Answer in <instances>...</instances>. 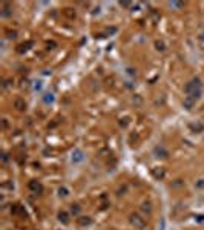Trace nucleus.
Wrapping results in <instances>:
<instances>
[{
    "instance_id": "obj_8",
    "label": "nucleus",
    "mask_w": 204,
    "mask_h": 230,
    "mask_svg": "<svg viewBox=\"0 0 204 230\" xmlns=\"http://www.w3.org/2000/svg\"><path fill=\"white\" fill-rule=\"evenodd\" d=\"M58 219H60L63 224H68V223H69V215L66 212H60L58 213Z\"/></svg>"
},
{
    "instance_id": "obj_7",
    "label": "nucleus",
    "mask_w": 204,
    "mask_h": 230,
    "mask_svg": "<svg viewBox=\"0 0 204 230\" xmlns=\"http://www.w3.org/2000/svg\"><path fill=\"white\" fill-rule=\"evenodd\" d=\"M183 105H184L186 109H192V107H193V105H195V100H193V98H190V97H186V98H184V103H183Z\"/></svg>"
},
{
    "instance_id": "obj_11",
    "label": "nucleus",
    "mask_w": 204,
    "mask_h": 230,
    "mask_svg": "<svg viewBox=\"0 0 204 230\" xmlns=\"http://www.w3.org/2000/svg\"><path fill=\"white\" fill-rule=\"evenodd\" d=\"M29 45H32V42H28V43H23V45H20V48H17V51H19L20 54L23 52V51H28Z\"/></svg>"
},
{
    "instance_id": "obj_12",
    "label": "nucleus",
    "mask_w": 204,
    "mask_h": 230,
    "mask_svg": "<svg viewBox=\"0 0 204 230\" xmlns=\"http://www.w3.org/2000/svg\"><path fill=\"white\" fill-rule=\"evenodd\" d=\"M3 8H5V9L2 11V16H3V17H8V16L11 14V11L8 9V8H9V3H3Z\"/></svg>"
},
{
    "instance_id": "obj_2",
    "label": "nucleus",
    "mask_w": 204,
    "mask_h": 230,
    "mask_svg": "<svg viewBox=\"0 0 204 230\" xmlns=\"http://www.w3.org/2000/svg\"><path fill=\"white\" fill-rule=\"evenodd\" d=\"M129 221H130V224H132L137 230H144L146 229V219H144L141 215H138V213H132V215L129 216Z\"/></svg>"
},
{
    "instance_id": "obj_15",
    "label": "nucleus",
    "mask_w": 204,
    "mask_h": 230,
    "mask_svg": "<svg viewBox=\"0 0 204 230\" xmlns=\"http://www.w3.org/2000/svg\"><path fill=\"white\" fill-rule=\"evenodd\" d=\"M190 127H192L193 130H203L204 129L203 124H190Z\"/></svg>"
},
{
    "instance_id": "obj_13",
    "label": "nucleus",
    "mask_w": 204,
    "mask_h": 230,
    "mask_svg": "<svg viewBox=\"0 0 204 230\" xmlns=\"http://www.w3.org/2000/svg\"><path fill=\"white\" fill-rule=\"evenodd\" d=\"M16 107H17L19 110H23V109L26 107V105H25L23 100H16Z\"/></svg>"
},
{
    "instance_id": "obj_17",
    "label": "nucleus",
    "mask_w": 204,
    "mask_h": 230,
    "mask_svg": "<svg viewBox=\"0 0 204 230\" xmlns=\"http://www.w3.org/2000/svg\"><path fill=\"white\" fill-rule=\"evenodd\" d=\"M71 212L74 213V215H78V212H80V207H78L77 204H72V207H71Z\"/></svg>"
},
{
    "instance_id": "obj_16",
    "label": "nucleus",
    "mask_w": 204,
    "mask_h": 230,
    "mask_svg": "<svg viewBox=\"0 0 204 230\" xmlns=\"http://www.w3.org/2000/svg\"><path fill=\"white\" fill-rule=\"evenodd\" d=\"M74 159H75V161H81V159H83V154H81L80 150H77V152H75Z\"/></svg>"
},
{
    "instance_id": "obj_3",
    "label": "nucleus",
    "mask_w": 204,
    "mask_h": 230,
    "mask_svg": "<svg viewBox=\"0 0 204 230\" xmlns=\"http://www.w3.org/2000/svg\"><path fill=\"white\" fill-rule=\"evenodd\" d=\"M29 190L38 195L43 192V186L40 184V181H29Z\"/></svg>"
},
{
    "instance_id": "obj_4",
    "label": "nucleus",
    "mask_w": 204,
    "mask_h": 230,
    "mask_svg": "<svg viewBox=\"0 0 204 230\" xmlns=\"http://www.w3.org/2000/svg\"><path fill=\"white\" fill-rule=\"evenodd\" d=\"M153 154H155L157 158H167V157H169V152H167L163 146H157V147L153 149Z\"/></svg>"
},
{
    "instance_id": "obj_19",
    "label": "nucleus",
    "mask_w": 204,
    "mask_h": 230,
    "mask_svg": "<svg viewBox=\"0 0 204 230\" xmlns=\"http://www.w3.org/2000/svg\"><path fill=\"white\" fill-rule=\"evenodd\" d=\"M197 221H198V223H204V215H200V216H197Z\"/></svg>"
},
{
    "instance_id": "obj_5",
    "label": "nucleus",
    "mask_w": 204,
    "mask_h": 230,
    "mask_svg": "<svg viewBox=\"0 0 204 230\" xmlns=\"http://www.w3.org/2000/svg\"><path fill=\"white\" fill-rule=\"evenodd\" d=\"M152 175L157 179H161V178H164V169L163 167H155V169H152Z\"/></svg>"
},
{
    "instance_id": "obj_10",
    "label": "nucleus",
    "mask_w": 204,
    "mask_h": 230,
    "mask_svg": "<svg viewBox=\"0 0 204 230\" xmlns=\"http://www.w3.org/2000/svg\"><path fill=\"white\" fill-rule=\"evenodd\" d=\"M65 16L69 17V18H74L75 17V11L72 9V8H66V9H65Z\"/></svg>"
},
{
    "instance_id": "obj_18",
    "label": "nucleus",
    "mask_w": 204,
    "mask_h": 230,
    "mask_svg": "<svg viewBox=\"0 0 204 230\" xmlns=\"http://www.w3.org/2000/svg\"><path fill=\"white\" fill-rule=\"evenodd\" d=\"M60 195H63V196H66V195H68V189H65V187H61V189H60Z\"/></svg>"
},
{
    "instance_id": "obj_6",
    "label": "nucleus",
    "mask_w": 204,
    "mask_h": 230,
    "mask_svg": "<svg viewBox=\"0 0 204 230\" xmlns=\"http://www.w3.org/2000/svg\"><path fill=\"white\" fill-rule=\"evenodd\" d=\"M77 223H78L81 227H86V226H89V224L92 223V219H91L89 216H80V218L77 219Z\"/></svg>"
},
{
    "instance_id": "obj_14",
    "label": "nucleus",
    "mask_w": 204,
    "mask_h": 230,
    "mask_svg": "<svg viewBox=\"0 0 204 230\" xmlns=\"http://www.w3.org/2000/svg\"><path fill=\"white\" fill-rule=\"evenodd\" d=\"M169 6H173V8H183L184 3H183V2H169Z\"/></svg>"
},
{
    "instance_id": "obj_21",
    "label": "nucleus",
    "mask_w": 204,
    "mask_h": 230,
    "mask_svg": "<svg viewBox=\"0 0 204 230\" xmlns=\"http://www.w3.org/2000/svg\"><path fill=\"white\" fill-rule=\"evenodd\" d=\"M2 159H3V163H6V161H8V155L3 154V155H2Z\"/></svg>"
},
{
    "instance_id": "obj_9",
    "label": "nucleus",
    "mask_w": 204,
    "mask_h": 230,
    "mask_svg": "<svg viewBox=\"0 0 204 230\" xmlns=\"http://www.w3.org/2000/svg\"><path fill=\"white\" fill-rule=\"evenodd\" d=\"M141 210H143L144 213H152V206H150V203H143Z\"/></svg>"
},
{
    "instance_id": "obj_1",
    "label": "nucleus",
    "mask_w": 204,
    "mask_h": 230,
    "mask_svg": "<svg viewBox=\"0 0 204 230\" xmlns=\"http://www.w3.org/2000/svg\"><path fill=\"white\" fill-rule=\"evenodd\" d=\"M201 81H200V78H193V80H190L187 85H186V94H187V97H190V98H193V100H198L200 97H201Z\"/></svg>"
},
{
    "instance_id": "obj_20",
    "label": "nucleus",
    "mask_w": 204,
    "mask_h": 230,
    "mask_svg": "<svg viewBox=\"0 0 204 230\" xmlns=\"http://www.w3.org/2000/svg\"><path fill=\"white\" fill-rule=\"evenodd\" d=\"M197 187H200V189L204 187V179H201V181H198V183H197Z\"/></svg>"
}]
</instances>
